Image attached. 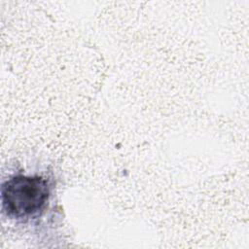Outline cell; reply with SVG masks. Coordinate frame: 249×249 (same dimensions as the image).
Returning a JSON list of instances; mask_svg holds the SVG:
<instances>
[{
  "instance_id": "obj_1",
  "label": "cell",
  "mask_w": 249,
  "mask_h": 249,
  "mask_svg": "<svg viewBox=\"0 0 249 249\" xmlns=\"http://www.w3.org/2000/svg\"><path fill=\"white\" fill-rule=\"evenodd\" d=\"M51 192V183L43 176H11L1 187L2 210L7 217L17 221L36 218L47 207Z\"/></svg>"
}]
</instances>
